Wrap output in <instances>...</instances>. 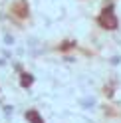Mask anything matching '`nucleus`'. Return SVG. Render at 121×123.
<instances>
[{"label": "nucleus", "instance_id": "1", "mask_svg": "<svg viewBox=\"0 0 121 123\" xmlns=\"http://www.w3.org/2000/svg\"><path fill=\"white\" fill-rule=\"evenodd\" d=\"M99 24H101L103 28H107V30H115V28H117V18L113 16L111 10H105L101 16H99Z\"/></svg>", "mask_w": 121, "mask_h": 123}, {"label": "nucleus", "instance_id": "2", "mask_svg": "<svg viewBox=\"0 0 121 123\" xmlns=\"http://www.w3.org/2000/svg\"><path fill=\"white\" fill-rule=\"evenodd\" d=\"M26 119H28V121H32V123H44L42 117L38 115V111H34V109H30V111L26 113Z\"/></svg>", "mask_w": 121, "mask_h": 123}, {"label": "nucleus", "instance_id": "3", "mask_svg": "<svg viewBox=\"0 0 121 123\" xmlns=\"http://www.w3.org/2000/svg\"><path fill=\"white\" fill-rule=\"evenodd\" d=\"M30 83H32V75H28V74H24V75H22V86H30Z\"/></svg>", "mask_w": 121, "mask_h": 123}]
</instances>
